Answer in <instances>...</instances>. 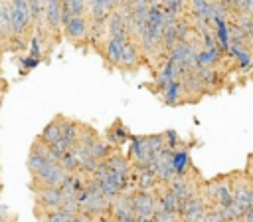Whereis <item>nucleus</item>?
I'll return each instance as SVG.
<instances>
[{"instance_id":"nucleus-1","label":"nucleus","mask_w":253,"mask_h":222,"mask_svg":"<svg viewBox=\"0 0 253 222\" xmlns=\"http://www.w3.org/2000/svg\"><path fill=\"white\" fill-rule=\"evenodd\" d=\"M8 8H10V28H12L8 52H24L28 50L36 28L30 6L26 0H8Z\"/></svg>"},{"instance_id":"nucleus-2","label":"nucleus","mask_w":253,"mask_h":222,"mask_svg":"<svg viewBox=\"0 0 253 222\" xmlns=\"http://www.w3.org/2000/svg\"><path fill=\"white\" fill-rule=\"evenodd\" d=\"M202 196L210 208L227 206L233 200V172H221L213 178L204 180Z\"/></svg>"},{"instance_id":"nucleus-3","label":"nucleus","mask_w":253,"mask_h":222,"mask_svg":"<svg viewBox=\"0 0 253 222\" xmlns=\"http://www.w3.org/2000/svg\"><path fill=\"white\" fill-rule=\"evenodd\" d=\"M204 176L202 172L198 170V166H194L192 170H188L186 174H178L174 176L166 186L174 192V196L178 198V208L182 204H186L190 198H194L196 194L202 192V186H204Z\"/></svg>"},{"instance_id":"nucleus-4","label":"nucleus","mask_w":253,"mask_h":222,"mask_svg":"<svg viewBox=\"0 0 253 222\" xmlns=\"http://www.w3.org/2000/svg\"><path fill=\"white\" fill-rule=\"evenodd\" d=\"M61 36L75 48H91L89 36H91V24L87 16H71L61 30Z\"/></svg>"},{"instance_id":"nucleus-5","label":"nucleus","mask_w":253,"mask_h":222,"mask_svg":"<svg viewBox=\"0 0 253 222\" xmlns=\"http://www.w3.org/2000/svg\"><path fill=\"white\" fill-rule=\"evenodd\" d=\"M65 170L61 168V165L57 161L47 163L43 168H40L36 174H30V190H38V188H59L63 178H65Z\"/></svg>"},{"instance_id":"nucleus-6","label":"nucleus","mask_w":253,"mask_h":222,"mask_svg":"<svg viewBox=\"0 0 253 222\" xmlns=\"http://www.w3.org/2000/svg\"><path fill=\"white\" fill-rule=\"evenodd\" d=\"M42 24L51 34L55 44L61 42V30H63V4L61 0H43V12H42Z\"/></svg>"},{"instance_id":"nucleus-7","label":"nucleus","mask_w":253,"mask_h":222,"mask_svg":"<svg viewBox=\"0 0 253 222\" xmlns=\"http://www.w3.org/2000/svg\"><path fill=\"white\" fill-rule=\"evenodd\" d=\"M142 63H146V59H144V54H142L138 42L134 38H126V42L123 46V52H121V57H119L117 69L130 75V73H136Z\"/></svg>"},{"instance_id":"nucleus-8","label":"nucleus","mask_w":253,"mask_h":222,"mask_svg":"<svg viewBox=\"0 0 253 222\" xmlns=\"http://www.w3.org/2000/svg\"><path fill=\"white\" fill-rule=\"evenodd\" d=\"M233 172V202L239 204L245 212L253 210V180L243 170Z\"/></svg>"},{"instance_id":"nucleus-9","label":"nucleus","mask_w":253,"mask_h":222,"mask_svg":"<svg viewBox=\"0 0 253 222\" xmlns=\"http://www.w3.org/2000/svg\"><path fill=\"white\" fill-rule=\"evenodd\" d=\"M34 192V200H36V216L42 220L43 214L61 208L63 204V192L61 188H38L32 190Z\"/></svg>"},{"instance_id":"nucleus-10","label":"nucleus","mask_w":253,"mask_h":222,"mask_svg":"<svg viewBox=\"0 0 253 222\" xmlns=\"http://www.w3.org/2000/svg\"><path fill=\"white\" fill-rule=\"evenodd\" d=\"M130 204L136 220H150L156 214V194L154 190H130Z\"/></svg>"},{"instance_id":"nucleus-11","label":"nucleus","mask_w":253,"mask_h":222,"mask_svg":"<svg viewBox=\"0 0 253 222\" xmlns=\"http://www.w3.org/2000/svg\"><path fill=\"white\" fill-rule=\"evenodd\" d=\"M208 208L210 206H208L206 198L200 192V194H196L194 198H190L186 204H182L178 208V216H180L182 222H200L204 218V214L208 212Z\"/></svg>"},{"instance_id":"nucleus-12","label":"nucleus","mask_w":253,"mask_h":222,"mask_svg":"<svg viewBox=\"0 0 253 222\" xmlns=\"http://www.w3.org/2000/svg\"><path fill=\"white\" fill-rule=\"evenodd\" d=\"M180 83H182V89H184V101H186V105H188V103H198V101L206 95V89H204L202 79L198 77L196 69L182 73Z\"/></svg>"},{"instance_id":"nucleus-13","label":"nucleus","mask_w":253,"mask_h":222,"mask_svg":"<svg viewBox=\"0 0 253 222\" xmlns=\"http://www.w3.org/2000/svg\"><path fill=\"white\" fill-rule=\"evenodd\" d=\"M196 73L202 79L206 95H217L225 87V75L215 67H196Z\"/></svg>"},{"instance_id":"nucleus-14","label":"nucleus","mask_w":253,"mask_h":222,"mask_svg":"<svg viewBox=\"0 0 253 222\" xmlns=\"http://www.w3.org/2000/svg\"><path fill=\"white\" fill-rule=\"evenodd\" d=\"M225 54H227L229 59L235 63V69H237V71H249V69H253V48H251V46L227 44Z\"/></svg>"},{"instance_id":"nucleus-15","label":"nucleus","mask_w":253,"mask_h":222,"mask_svg":"<svg viewBox=\"0 0 253 222\" xmlns=\"http://www.w3.org/2000/svg\"><path fill=\"white\" fill-rule=\"evenodd\" d=\"M103 163H105L111 170H115L117 174H121L123 178H126L128 184H130V178H132V165L128 163L126 155L121 153V149H111V153L103 159Z\"/></svg>"},{"instance_id":"nucleus-16","label":"nucleus","mask_w":253,"mask_h":222,"mask_svg":"<svg viewBox=\"0 0 253 222\" xmlns=\"http://www.w3.org/2000/svg\"><path fill=\"white\" fill-rule=\"evenodd\" d=\"M130 135H132V133H130L128 127L123 123V119H115V121L105 129L103 139H105L113 149H121L125 143H128Z\"/></svg>"},{"instance_id":"nucleus-17","label":"nucleus","mask_w":253,"mask_h":222,"mask_svg":"<svg viewBox=\"0 0 253 222\" xmlns=\"http://www.w3.org/2000/svg\"><path fill=\"white\" fill-rule=\"evenodd\" d=\"M158 186H160V182H158V178H156V174H154V170L150 166L132 170L130 190L134 188V190H146V192H150V190H156Z\"/></svg>"},{"instance_id":"nucleus-18","label":"nucleus","mask_w":253,"mask_h":222,"mask_svg":"<svg viewBox=\"0 0 253 222\" xmlns=\"http://www.w3.org/2000/svg\"><path fill=\"white\" fill-rule=\"evenodd\" d=\"M109 216H111V220H123V218L134 216L132 204H130V190H125V192H121L119 196H115L111 200Z\"/></svg>"},{"instance_id":"nucleus-19","label":"nucleus","mask_w":253,"mask_h":222,"mask_svg":"<svg viewBox=\"0 0 253 222\" xmlns=\"http://www.w3.org/2000/svg\"><path fill=\"white\" fill-rule=\"evenodd\" d=\"M172 166H174V170H176V176H178V174H186L188 170H192V168L196 166L194 161H192V157H190L188 145H182V147H178L176 151H172Z\"/></svg>"},{"instance_id":"nucleus-20","label":"nucleus","mask_w":253,"mask_h":222,"mask_svg":"<svg viewBox=\"0 0 253 222\" xmlns=\"http://www.w3.org/2000/svg\"><path fill=\"white\" fill-rule=\"evenodd\" d=\"M162 99V103H166L168 107H180V105H186L184 101V89H182V83L180 79L172 81L170 85L164 87V91L158 95Z\"/></svg>"},{"instance_id":"nucleus-21","label":"nucleus","mask_w":253,"mask_h":222,"mask_svg":"<svg viewBox=\"0 0 253 222\" xmlns=\"http://www.w3.org/2000/svg\"><path fill=\"white\" fill-rule=\"evenodd\" d=\"M45 145H55L57 141H59V137H61V125H59V115H55L43 129H42V133L38 135Z\"/></svg>"},{"instance_id":"nucleus-22","label":"nucleus","mask_w":253,"mask_h":222,"mask_svg":"<svg viewBox=\"0 0 253 222\" xmlns=\"http://www.w3.org/2000/svg\"><path fill=\"white\" fill-rule=\"evenodd\" d=\"M63 4V24L71 16H87V0H61Z\"/></svg>"},{"instance_id":"nucleus-23","label":"nucleus","mask_w":253,"mask_h":222,"mask_svg":"<svg viewBox=\"0 0 253 222\" xmlns=\"http://www.w3.org/2000/svg\"><path fill=\"white\" fill-rule=\"evenodd\" d=\"M229 22L239 26L241 30L245 32H251L253 30V14H249L247 10H241V12H229Z\"/></svg>"},{"instance_id":"nucleus-24","label":"nucleus","mask_w":253,"mask_h":222,"mask_svg":"<svg viewBox=\"0 0 253 222\" xmlns=\"http://www.w3.org/2000/svg\"><path fill=\"white\" fill-rule=\"evenodd\" d=\"M71 216H73V214L67 212L65 208H57V210H51V212L43 214V216H42V222H67Z\"/></svg>"},{"instance_id":"nucleus-25","label":"nucleus","mask_w":253,"mask_h":222,"mask_svg":"<svg viewBox=\"0 0 253 222\" xmlns=\"http://www.w3.org/2000/svg\"><path fill=\"white\" fill-rule=\"evenodd\" d=\"M152 218L156 222H182L178 214H170V212H156Z\"/></svg>"},{"instance_id":"nucleus-26","label":"nucleus","mask_w":253,"mask_h":222,"mask_svg":"<svg viewBox=\"0 0 253 222\" xmlns=\"http://www.w3.org/2000/svg\"><path fill=\"white\" fill-rule=\"evenodd\" d=\"M200 222H225V220H223V216L215 208H208V212L204 214V218Z\"/></svg>"},{"instance_id":"nucleus-27","label":"nucleus","mask_w":253,"mask_h":222,"mask_svg":"<svg viewBox=\"0 0 253 222\" xmlns=\"http://www.w3.org/2000/svg\"><path fill=\"white\" fill-rule=\"evenodd\" d=\"M16 216L12 214V210L6 204H0V222H14Z\"/></svg>"},{"instance_id":"nucleus-28","label":"nucleus","mask_w":253,"mask_h":222,"mask_svg":"<svg viewBox=\"0 0 253 222\" xmlns=\"http://www.w3.org/2000/svg\"><path fill=\"white\" fill-rule=\"evenodd\" d=\"M243 172L253 180V153L249 155V159H247V163H245V168H243Z\"/></svg>"},{"instance_id":"nucleus-29","label":"nucleus","mask_w":253,"mask_h":222,"mask_svg":"<svg viewBox=\"0 0 253 222\" xmlns=\"http://www.w3.org/2000/svg\"><path fill=\"white\" fill-rule=\"evenodd\" d=\"M243 222H253V210L245 212V216H243Z\"/></svg>"},{"instance_id":"nucleus-30","label":"nucleus","mask_w":253,"mask_h":222,"mask_svg":"<svg viewBox=\"0 0 253 222\" xmlns=\"http://www.w3.org/2000/svg\"><path fill=\"white\" fill-rule=\"evenodd\" d=\"M111 222H136V218H134V216H130V218H123V220H111Z\"/></svg>"},{"instance_id":"nucleus-31","label":"nucleus","mask_w":253,"mask_h":222,"mask_svg":"<svg viewBox=\"0 0 253 222\" xmlns=\"http://www.w3.org/2000/svg\"><path fill=\"white\" fill-rule=\"evenodd\" d=\"M249 42H251V46H253V30L249 32Z\"/></svg>"},{"instance_id":"nucleus-32","label":"nucleus","mask_w":253,"mask_h":222,"mask_svg":"<svg viewBox=\"0 0 253 222\" xmlns=\"http://www.w3.org/2000/svg\"><path fill=\"white\" fill-rule=\"evenodd\" d=\"M233 222H243V218H241V220H233Z\"/></svg>"},{"instance_id":"nucleus-33","label":"nucleus","mask_w":253,"mask_h":222,"mask_svg":"<svg viewBox=\"0 0 253 222\" xmlns=\"http://www.w3.org/2000/svg\"><path fill=\"white\" fill-rule=\"evenodd\" d=\"M0 190H2V180H0Z\"/></svg>"},{"instance_id":"nucleus-34","label":"nucleus","mask_w":253,"mask_h":222,"mask_svg":"<svg viewBox=\"0 0 253 222\" xmlns=\"http://www.w3.org/2000/svg\"><path fill=\"white\" fill-rule=\"evenodd\" d=\"M0 170H2V163H0Z\"/></svg>"},{"instance_id":"nucleus-35","label":"nucleus","mask_w":253,"mask_h":222,"mask_svg":"<svg viewBox=\"0 0 253 222\" xmlns=\"http://www.w3.org/2000/svg\"><path fill=\"white\" fill-rule=\"evenodd\" d=\"M152 2H158V0H152Z\"/></svg>"}]
</instances>
